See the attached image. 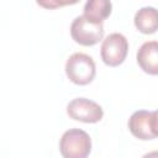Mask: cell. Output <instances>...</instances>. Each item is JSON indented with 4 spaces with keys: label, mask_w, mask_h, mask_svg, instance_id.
<instances>
[{
    "label": "cell",
    "mask_w": 158,
    "mask_h": 158,
    "mask_svg": "<svg viewBox=\"0 0 158 158\" xmlns=\"http://www.w3.org/2000/svg\"><path fill=\"white\" fill-rule=\"evenodd\" d=\"M59 151L64 158H85L91 152L90 136L79 128H70L62 135Z\"/></svg>",
    "instance_id": "1"
},
{
    "label": "cell",
    "mask_w": 158,
    "mask_h": 158,
    "mask_svg": "<svg viewBox=\"0 0 158 158\" xmlns=\"http://www.w3.org/2000/svg\"><path fill=\"white\" fill-rule=\"evenodd\" d=\"M112 10L110 0H86L84 5V16L95 22H104Z\"/></svg>",
    "instance_id": "9"
},
{
    "label": "cell",
    "mask_w": 158,
    "mask_h": 158,
    "mask_svg": "<svg viewBox=\"0 0 158 158\" xmlns=\"http://www.w3.org/2000/svg\"><path fill=\"white\" fill-rule=\"evenodd\" d=\"M152 130H153V133L156 135V137H158V110L156 111H152Z\"/></svg>",
    "instance_id": "11"
},
{
    "label": "cell",
    "mask_w": 158,
    "mask_h": 158,
    "mask_svg": "<svg viewBox=\"0 0 158 158\" xmlns=\"http://www.w3.org/2000/svg\"><path fill=\"white\" fill-rule=\"evenodd\" d=\"M127 52H128V42L123 35L117 32L109 35L102 41L100 48L101 59L109 67L120 65L126 59Z\"/></svg>",
    "instance_id": "4"
},
{
    "label": "cell",
    "mask_w": 158,
    "mask_h": 158,
    "mask_svg": "<svg viewBox=\"0 0 158 158\" xmlns=\"http://www.w3.org/2000/svg\"><path fill=\"white\" fill-rule=\"evenodd\" d=\"M80 0H36V2L43 7V9H58V7H63V6H68V5H74L77 2H79Z\"/></svg>",
    "instance_id": "10"
},
{
    "label": "cell",
    "mask_w": 158,
    "mask_h": 158,
    "mask_svg": "<svg viewBox=\"0 0 158 158\" xmlns=\"http://www.w3.org/2000/svg\"><path fill=\"white\" fill-rule=\"evenodd\" d=\"M67 114L70 118L85 123L99 122L104 116L102 107L95 101L85 98L73 99L67 105Z\"/></svg>",
    "instance_id": "5"
},
{
    "label": "cell",
    "mask_w": 158,
    "mask_h": 158,
    "mask_svg": "<svg viewBox=\"0 0 158 158\" xmlns=\"http://www.w3.org/2000/svg\"><path fill=\"white\" fill-rule=\"evenodd\" d=\"M70 36L81 46H94L104 37L102 22H95L84 15L78 16L70 25Z\"/></svg>",
    "instance_id": "3"
},
{
    "label": "cell",
    "mask_w": 158,
    "mask_h": 158,
    "mask_svg": "<svg viewBox=\"0 0 158 158\" xmlns=\"http://www.w3.org/2000/svg\"><path fill=\"white\" fill-rule=\"evenodd\" d=\"M137 63L144 73L158 75V41H147L139 47Z\"/></svg>",
    "instance_id": "7"
},
{
    "label": "cell",
    "mask_w": 158,
    "mask_h": 158,
    "mask_svg": "<svg viewBox=\"0 0 158 158\" xmlns=\"http://www.w3.org/2000/svg\"><path fill=\"white\" fill-rule=\"evenodd\" d=\"M152 112L147 110H138L133 112L128 120V128L131 133L142 141L156 138L152 130Z\"/></svg>",
    "instance_id": "6"
},
{
    "label": "cell",
    "mask_w": 158,
    "mask_h": 158,
    "mask_svg": "<svg viewBox=\"0 0 158 158\" xmlns=\"http://www.w3.org/2000/svg\"><path fill=\"white\" fill-rule=\"evenodd\" d=\"M96 68L93 58L85 53H73L65 63V74L70 81L78 85H86L95 78Z\"/></svg>",
    "instance_id": "2"
},
{
    "label": "cell",
    "mask_w": 158,
    "mask_h": 158,
    "mask_svg": "<svg viewBox=\"0 0 158 158\" xmlns=\"http://www.w3.org/2000/svg\"><path fill=\"white\" fill-rule=\"evenodd\" d=\"M136 28L144 33L151 35L158 30V10L152 6L141 7L133 19Z\"/></svg>",
    "instance_id": "8"
}]
</instances>
